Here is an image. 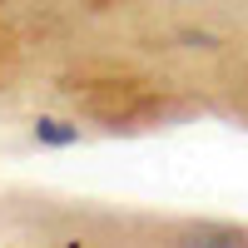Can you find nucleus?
<instances>
[{"label":"nucleus","instance_id":"obj_1","mask_svg":"<svg viewBox=\"0 0 248 248\" xmlns=\"http://www.w3.org/2000/svg\"><path fill=\"white\" fill-rule=\"evenodd\" d=\"M35 144H45V149H70L79 144V129L65 119H35Z\"/></svg>","mask_w":248,"mask_h":248}]
</instances>
